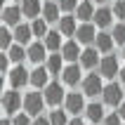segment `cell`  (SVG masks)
I'll return each instance as SVG.
<instances>
[{"label":"cell","instance_id":"1","mask_svg":"<svg viewBox=\"0 0 125 125\" xmlns=\"http://www.w3.org/2000/svg\"><path fill=\"white\" fill-rule=\"evenodd\" d=\"M102 102L106 104V109H118L120 104L125 102V85L120 83H116V80H106V85H104V92H102Z\"/></svg>","mask_w":125,"mask_h":125},{"label":"cell","instance_id":"2","mask_svg":"<svg viewBox=\"0 0 125 125\" xmlns=\"http://www.w3.org/2000/svg\"><path fill=\"white\" fill-rule=\"evenodd\" d=\"M104 78L99 71H90L87 76L83 78V83H80V92H83L87 99H97L102 97V92H104Z\"/></svg>","mask_w":125,"mask_h":125},{"label":"cell","instance_id":"3","mask_svg":"<svg viewBox=\"0 0 125 125\" xmlns=\"http://www.w3.org/2000/svg\"><path fill=\"white\" fill-rule=\"evenodd\" d=\"M2 111H5V116H14V113L24 111V94H21V90L7 87L2 92Z\"/></svg>","mask_w":125,"mask_h":125},{"label":"cell","instance_id":"4","mask_svg":"<svg viewBox=\"0 0 125 125\" xmlns=\"http://www.w3.org/2000/svg\"><path fill=\"white\" fill-rule=\"evenodd\" d=\"M45 94H42V90H31L24 94V111L28 113V116H40L42 109H45Z\"/></svg>","mask_w":125,"mask_h":125},{"label":"cell","instance_id":"5","mask_svg":"<svg viewBox=\"0 0 125 125\" xmlns=\"http://www.w3.org/2000/svg\"><path fill=\"white\" fill-rule=\"evenodd\" d=\"M42 94H45V102H47V106H64V99H66V85L64 83H57V78L52 80V83L42 90Z\"/></svg>","mask_w":125,"mask_h":125},{"label":"cell","instance_id":"6","mask_svg":"<svg viewBox=\"0 0 125 125\" xmlns=\"http://www.w3.org/2000/svg\"><path fill=\"white\" fill-rule=\"evenodd\" d=\"M7 83H10V87H14V90H24L26 85H31V71H28L24 64H14L12 71L7 73Z\"/></svg>","mask_w":125,"mask_h":125},{"label":"cell","instance_id":"7","mask_svg":"<svg viewBox=\"0 0 125 125\" xmlns=\"http://www.w3.org/2000/svg\"><path fill=\"white\" fill-rule=\"evenodd\" d=\"M85 94L83 92H76L71 90L69 94H66V99H64V109L71 113V116H85V109H87V102H85Z\"/></svg>","mask_w":125,"mask_h":125},{"label":"cell","instance_id":"8","mask_svg":"<svg viewBox=\"0 0 125 125\" xmlns=\"http://www.w3.org/2000/svg\"><path fill=\"white\" fill-rule=\"evenodd\" d=\"M99 73H102V78L104 80H113V78H118L120 73V64H118V57L113 54H102V62H99Z\"/></svg>","mask_w":125,"mask_h":125},{"label":"cell","instance_id":"9","mask_svg":"<svg viewBox=\"0 0 125 125\" xmlns=\"http://www.w3.org/2000/svg\"><path fill=\"white\" fill-rule=\"evenodd\" d=\"M97 26H94V21H85V24H78V31H76V38L83 47H90V45H94V40H97Z\"/></svg>","mask_w":125,"mask_h":125},{"label":"cell","instance_id":"10","mask_svg":"<svg viewBox=\"0 0 125 125\" xmlns=\"http://www.w3.org/2000/svg\"><path fill=\"white\" fill-rule=\"evenodd\" d=\"M83 66L80 64H66V69L62 71V83L66 87H80L83 83Z\"/></svg>","mask_w":125,"mask_h":125},{"label":"cell","instance_id":"11","mask_svg":"<svg viewBox=\"0 0 125 125\" xmlns=\"http://www.w3.org/2000/svg\"><path fill=\"white\" fill-rule=\"evenodd\" d=\"M50 83H52V73L47 71L45 64L31 69V87H33V90H45Z\"/></svg>","mask_w":125,"mask_h":125},{"label":"cell","instance_id":"12","mask_svg":"<svg viewBox=\"0 0 125 125\" xmlns=\"http://www.w3.org/2000/svg\"><path fill=\"white\" fill-rule=\"evenodd\" d=\"M26 50H28V62L33 64V66L45 64V62H47V57H50V50L45 47V42H42V40H33Z\"/></svg>","mask_w":125,"mask_h":125},{"label":"cell","instance_id":"13","mask_svg":"<svg viewBox=\"0 0 125 125\" xmlns=\"http://www.w3.org/2000/svg\"><path fill=\"white\" fill-rule=\"evenodd\" d=\"M21 19H24V10H21L19 2H12V5L2 7V24H5V26L14 28V26L21 24Z\"/></svg>","mask_w":125,"mask_h":125},{"label":"cell","instance_id":"14","mask_svg":"<svg viewBox=\"0 0 125 125\" xmlns=\"http://www.w3.org/2000/svg\"><path fill=\"white\" fill-rule=\"evenodd\" d=\"M99 62H102V52H99L94 45H90V47H83V54H80V66H83L85 71H94L99 69Z\"/></svg>","mask_w":125,"mask_h":125},{"label":"cell","instance_id":"15","mask_svg":"<svg viewBox=\"0 0 125 125\" xmlns=\"http://www.w3.org/2000/svg\"><path fill=\"white\" fill-rule=\"evenodd\" d=\"M113 19H116V14H113L111 5H99L92 21H94V26H97L99 31H109V26L113 24Z\"/></svg>","mask_w":125,"mask_h":125},{"label":"cell","instance_id":"16","mask_svg":"<svg viewBox=\"0 0 125 125\" xmlns=\"http://www.w3.org/2000/svg\"><path fill=\"white\" fill-rule=\"evenodd\" d=\"M104 118H106V104L92 99L90 104H87V109H85V120L87 123H94V125H102Z\"/></svg>","mask_w":125,"mask_h":125},{"label":"cell","instance_id":"17","mask_svg":"<svg viewBox=\"0 0 125 125\" xmlns=\"http://www.w3.org/2000/svg\"><path fill=\"white\" fill-rule=\"evenodd\" d=\"M80 54H83V47L76 38H69L62 47V57L66 59V64H78L80 62Z\"/></svg>","mask_w":125,"mask_h":125},{"label":"cell","instance_id":"18","mask_svg":"<svg viewBox=\"0 0 125 125\" xmlns=\"http://www.w3.org/2000/svg\"><path fill=\"white\" fill-rule=\"evenodd\" d=\"M62 7H59V2L57 0H45L42 2V19L47 21V24H59V19H62Z\"/></svg>","mask_w":125,"mask_h":125},{"label":"cell","instance_id":"19","mask_svg":"<svg viewBox=\"0 0 125 125\" xmlns=\"http://www.w3.org/2000/svg\"><path fill=\"white\" fill-rule=\"evenodd\" d=\"M94 12H97L94 0H80V2H78V10H76V19L80 21V24L92 21V19H94Z\"/></svg>","mask_w":125,"mask_h":125},{"label":"cell","instance_id":"20","mask_svg":"<svg viewBox=\"0 0 125 125\" xmlns=\"http://www.w3.org/2000/svg\"><path fill=\"white\" fill-rule=\"evenodd\" d=\"M57 28H59V33H62V35L73 38L76 31H78V19H76V14H62V19H59Z\"/></svg>","mask_w":125,"mask_h":125},{"label":"cell","instance_id":"21","mask_svg":"<svg viewBox=\"0 0 125 125\" xmlns=\"http://www.w3.org/2000/svg\"><path fill=\"white\" fill-rule=\"evenodd\" d=\"M14 31V40L19 42V45H31V42L35 40V35H33V28H31V24H24V21H21L19 26H14L12 28Z\"/></svg>","mask_w":125,"mask_h":125},{"label":"cell","instance_id":"22","mask_svg":"<svg viewBox=\"0 0 125 125\" xmlns=\"http://www.w3.org/2000/svg\"><path fill=\"white\" fill-rule=\"evenodd\" d=\"M45 66H47V71L52 73V78H57V76H62V71L66 69V59L62 57V52H50Z\"/></svg>","mask_w":125,"mask_h":125},{"label":"cell","instance_id":"23","mask_svg":"<svg viewBox=\"0 0 125 125\" xmlns=\"http://www.w3.org/2000/svg\"><path fill=\"white\" fill-rule=\"evenodd\" d=\"M113 45H116V40H113V33H111V31H99V33H97L94 47H97L102 54H111V52H113Z\"/></svg>","mask_w":125,"mask_h":125},{"label":"cell","instance_id":"24","mask_svg":"<svg viewBox=\"0 0 125 125\" xmlns=\"http://www.w3.org/2000/svg\"><path fill=\"white\" fill-rule=\"evenodd\" d=\"M42 2H45V0H21L19 5H21V10H24V17H26V19H38L42 14Z\"/></svg>","mask_w":125,"mask_h":125},{"label":"cell","instance_id":"25","mask_svg":"<svg viewBox=\"0 0 125 125\" xmlns=\"http://www.w3.org/2000/svg\"><path fill=\"white\" fill-rule=\"evenodd\" d=\"M62 38H64V35L59 33V28H50V33L42 38V42H45V47H47L50 52H62V47H64Z\"/></svg>","mask_w":125,"mask_h":125},{"label":"cell","instance_id":"26","mask_svg":"<svg viewBox=\"0 0 125 125\" xmlns=\"http://www.w3.org/2000/svg\"><path fill=\"white\" fill-rule=\"evenodd\" d=\"M47 118H50V123H52V125H69L71 113L66 111L64 106H54V109L47 113Z\"/></svg>","mask_w":125,"mask_h":125},{"label":"cell","instance_id":"27","mask_svg":"<svg viewBox=\"0 0 125 125\" xmlns=\"http://www.w3.org/2000/svg\"><path fill=\"white\" fill-rule=\"evenodd\" d=\"M7 54H10V59H12V64H24L28 59V50H26V45L14 42L12 47L7 50Z\"/></svg>","mask_w":125,"mask_h":125},{"label":"cell","instance_id":"28","mask_svg":"<svg viewBox=\"0 0 125 125\" xmlns=\"http://www.w3.org/2000/svg\"><path fill=\"white\" fill-rule=\"evenodd\" d=\"M31 28H33L35 40H42V38L50 33V24L42 19V17H38V19H31Z\"/></svg>","mask_w":125,"mask_h":125},{"label":"cell","instance_id":"29","mask_svg":"<svg viewBox=\"0 0 125 125\" xmlns=\"http://www.w3.org/2000/svg\"><path fill=\"white\" fill-rule=\"evenodd\" d=\"M14 42H17V40H14V31H12L10 26H2V28H0V50L7 52Z\"/></svg>","mask_w":125,"mask_h":125},{"label":"cell","instance_id":"30","mask_svg":"<svg viewBox=\"0 0 125 125\" xmlns=\"http://www.w3.org/2000/svg\"><path fill=\"white\" fill-rule=\"evenodd\" d=\"M113 40H116V45H120L123 47L125 45V21H118V24H113Z\"/></svg>","mask_w":125,"mask_h":125},{"label":"cell","instance_id":"31","mask_svg":"<svg viewBox=\"0 0 125 125\" xmlns=\"http://www.w3.org/2000/svg\"><path fill=\"white\" fill-rule=\"evenodd\" d=\"M10 118H12V125H33V116H28L26 111H19Z\"/></svg>","mask_w":125,"mask_h":125},{"label":"cell","instance_id":"32","mask_svg":"<svg viewBox=\"0 0 125 125\" xmlns=\"http://www.w3.org/2000/svg\"><path fill=\"white\" fill-rule=\"evenodd\" d=\"M57 2H59V7H62L64 14H76L78 2H80V0H57Z\"/></svg>","mask_w":125,"mask_h":125},{"label":"cell","instance_id":"33","mask_svg":"<svg viewBox=\"0 0 125 125\" xmlns=\"http://www.w3.org/2000/svg\"><path fill=\"white\" fill-rule=\"evenodd\" d=\"M111 10H113V14H116L118 21H125V0H113Z\"/></svg>","mask_w":125,"mask_h":125},{"label":"cell","instance_id":"34","mask_svg":"<svg viewBox=\"0 0 125 125\" xmlns=\"http://www.w3.org/2000/svg\"><path fill=\"white\" fill-rule=\"evenodd\" d=\"M125 120L120 118V113L118 111H111V113H106V118H104V123L102 125H123Z\"/></svg>","mask_w":125,"mask_h":125},{"label":"cell","instance_id":"35","mask_svg":"<svg viewBox=\"0 0 125 125\" xmlns=\"http://www.w3.org/2000/svg\"><path fill=\"white\" fill-rule=\"evenodd\" d=\"M10 64H12V59H10V54H7V52H0V71H2L5 76L10 73V71H12V69H10Z\"/></svg>","mask_w":125,"mask_h":125},{"label":"cell","instance_id":"36","mask_svg":"<svg viewBox=\"0 0 125 125\" xmlns=\"http://www.w3.org/2000/svg\"><path fill=\"white\" fill-rule=\"evenodd\" d=\"M69 125H87V120H85V116H71Z\"/></svg>","mask_w":125,"mask_h":125},{"label":"cell","instance_id":"37","mask_svg":"<svg viewBox=\"0 0 125 125\" xmlns=\"http://www.w3.org/2000/svg\"><path fill=\"white\" fill-rule=\"evenodd\" d=\"M33 125H52V123H50L47 116H42V113H40V116H35V118H33Z\"/></svg>","mask_w":125,"mask_h":125},{"label":"cell","instance_id":"38","mask_svg":"<svg viewBox=\"0 0 125 125\" xmlns=\"http://www.w3.org/2000/svg\"><path fill=\"white\" fill-rule=\"evenodd\" d=\"M116 111H118V113H120V118H123V120H125V102H123V104H120V106H118V109H116Z\"/></svg>","mask_w":125,"mask_h":125},{"label":"cell","instance_id":"39","mask_svg":"<svg viewBox=\"0 0 125 125\" xmlns=\"http://www.w3.org/2000/svg\"><path fill=\"white\" fill-rule=\"evenodd\" d=\"M118 80L125 85V66H120V73H118Z\"/></svg>","mask_w":125,"mask_h":125},{"label":"cell","instance_id":"40","mask_svg":"<svg viewBox=\"0 0 125 125\" xmlns=\"http://www.w3.org/2000/svg\"><path fill=\"white\" fill-rule=\"evenodd\" d=\"M0 125H12V118H10V116H5V118L0 120Z\"/></svg>","mask_w":125,"mask_h":125},{"label":"cell","instance_id":"41","mask_svg":"<svg viewBox=\"0 0 125 125\" xmlns=\"http://www.w3.org/2000/svg\"><path fill=\"white\" fill-rule=\"evenodd\" d=\"M94 5H97V7L99 5H109V0H94Z\"/></svg>","mask_w":125,"mask_h":125},{"label":"cell","instance_id":"42","mask_svg":"<svg viewBox=\"0 0 125 125\" xmlns=\"http://www.w3.org/2000/svg\"><path fill=\"white\" fill-rule=\"evenodd\" d=\"M120 54H123V59H125V45H123V52H120Z\"/></svg>","mask_w":125,"mask_h":125},{"label":"cell","instance_id":"43","mask_svg":"<svg viewBox=\"0 0 125 125\" xmlns=\"http://www.w3.org/2000/svg\"><path fill=\"white\" fill-rule=\"evenodd\" d=\"M12 2H21V0H12Z\"/></svg>","mask_w":125,"mask_h":125},{"label":"cell","instance_id":"44","mask_svg":"<svg viewBox=\"0 0 125 125\" xmlns=\"http://www.w3.org/2000/svg\"><path fill=\"white\" fill-rule=\"evenodd\" d=\"M87 125H94V123H87Z\"/></svg>","mask_w":125,"mask_h":125},{"label":"cell","instance_id":"45","mask_svg":"<svg viewBox=\"0 0 125 125\" xmlns=\"http://www.w3.org/2000/svg\"><path fill=\"white\" fill-rule=\"evenodd\" d=\"M123 125H125V123H123Z\"/></svg>","mask_w":125,"mask_h":125}]
</instances>
